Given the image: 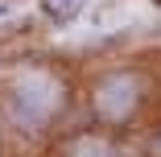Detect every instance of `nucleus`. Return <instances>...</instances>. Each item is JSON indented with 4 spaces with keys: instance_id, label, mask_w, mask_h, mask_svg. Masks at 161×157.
<instances>
[{
    "instance_id": "f257e3e1",
    "label": "nucleus",
    "mask_w": 161,
    "mask_h": 157,
    "mask_svg": "<svg viewBox=\"0 0 161 157\" xmlns=\"http://www.w3.org/2000/svg\"><path fill=\"white\" fill-rule=\"evenodd\" d=\"M62 99V87L54 75L46 70H33V75H21L17 79V91H13V108L25 124H46V116L58 108Z\"/></svg>"
},
{
    "instance_id": "f03ea898",
    "label": "nucleus",
    "mask_w": 161,
    "mask_h": 157,
    "mask_svg": "<svg viewBox=\"0 0 161 157\" xmlns=\"http://www.w3.org/2000/svg\"><path fill=\"white\" fill-rule=\"evenodd\" d=\"M136 95H141V87H136L132 75H112V79L99 83V91H95V108H99L108 120H124L132 112Z\"/></svg>"
},
{
    "instance_id": "7ed1b4c3",
    "label": "nucleus",
    "mask_w": 161,
    "mask_h": 157,
    "mask_svg": "<svg viewBox=\"0 0 161 157\" xmlns=\"http://www.w3.org/2000/svg\"><path fill=\"white\" fill-rule=\"evenodd\" d=\"M79 8H83V0H42V13H46L50 21H58V25L70 21Z\"/></svg>"
},
{
    "instance_id": "20e7f679",
    "label": "nucleus",
    "mask_w": 161,
    "mask_h": 157,
    "mask_svg": "<svg viewBox=\"0 0 161 157\" xmlns=\"http://www.w3.org/2000/svg\"><path fill=\"white\" fill-rule=\"evenodd\" d=\"M70 157H116V153H112V145H103V141H91V137H83V141H75Z\"/></svg>"
}]
</instances>
